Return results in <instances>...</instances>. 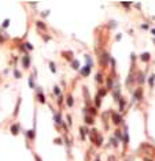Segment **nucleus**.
<instances>
[{
  "mask_svg": "<svg viewBox=\"0 0 155 161\" xmlns=\"http://www.w3.org/2000/svg\"><path fill=\"white\" fill-rule=\"evenodd\" d=\"M113 119H114V123H117V124L121 123V116H119V115H114V116H113Z\"/></svg>",
  "mask_w": 155,
  "mask_h": 161,
  "instance_id": "1",
  "label": "nucleus"
},
{
  "mask_svg": "<svg viewBox=\"0 0 155 161\" xmlns=\"http://www.w3.org/2000/svg\"><path fill=\"white\" fill-rule=\"evenodd\" d=\"M11 132L14 135L18 134V126H12V127H11Z\"/></svg>",
  "mask_w": 155,
  "mask_h": 161,
  "instance_id": "2",
  "label": "nucleus"
},
{
  "mask_svg": "<svg viewBox=\"0 0 155 161\" xmlns=\"http://www.w3.org/2000/svg\"><path fill=\"white\" fill-rule=\"evenodd\" d=\"M23 66L25 67H29V57H25V59H23Z\"/></svg>",
  "mask_w": 155,
  "mask_h": 161,
  "instance_id": "3",
  "label": "nucleus"
},
{
  "mask_svg": "<svg viewBox=\"0 0 155 161\" xmlns=\"http://www.w3.org/2000/svg\"><path fill=\"white\" fill-rule=\"evenodd\" d=\"M142 59H143L144 61H147V60H148V59H150V55H148V53H143Z\"/></svg>",
  "mask_w": 155,
  "mask_h": 161,
  "instance_id": "4",
  "label": "nucleus"
},
{
  "mask_svg": "<svg viewBox=\"0 0 155 161\" xmlns=\"http://www.w3.org/2000/svg\"><path fill=\"white\" fill-rule=\"evenodd\" d=\"M67 105H69V107H71V105H73V98H71V97L67 98Z\"/></svg>",
  "mask_w": 155,
  "mask_h": 161,
  "instance_id": "5",
  "label": "nucleus"
},
{
  "mask_svg": "<svg viewBox=\"0 0 155 161\" xmlns=\"http://www.w3.org/2000/svg\"><path fill=\"white\" fill-rule=\"evenodd\" d=\"M8 25H10V20H8V19H6V20H4V23H3V27H7Z\"/></svg>",
  "mask_w": 155,
  "mask_h": 161,
  "instance_id": "6",
  "label": "nucleus"
},
{
  "mask_svg": "<svg viewBox=\"0 0 155 161\" xmlns=\"http://www.w3.org/2000/svg\"><path fill=\"white\" fill-rule=\"evenodd\" d=\"M73 67H74V68H78V61H77V60H75L74 63H73Z\"/></svg>",
  "mask_w": 155,
  "mask_h": 161,
  "instance_id": "7",
  "label": "nucleus"
},
{
  "mask_svg": "<svg viewBox=\"0 0 155 161\" xmlns=\"http://www.w3.org/2000/svg\"><path fill=\"white\" fill-rule=\"evenodd\" d=\"M92 122H94V120H92L91 118H87V123H92Z\"/></svg>",
  "mask_w": 155,
  "mask_h": 161,
  "instance_id": "8",
  "label": "nucleus"
},
{
  "mask_svg": "<svg viewBox=\"0 0 155 161\" xmlns=\"http://www.w3.org/2000/svg\"><path fill=\"white\" fill-rule=\"evenodd\" d=\"M150 83H151V85H154V77H151V79H150Z\"/></svg>",
  "mask_w": 155,
  "mask_h": 161,
  "instance_id": "9",
  "label": "nucleus"
}]
</instances>
